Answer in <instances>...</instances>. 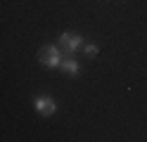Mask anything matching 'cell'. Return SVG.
I'll use <instances>...</instances> for the list:
<instances>
[{"instance_id": "cell-5", "label": "cell", "mask_w": 147, "mask_h": 142, "mask_svg": "<svg viewBox=\"0 0 147 142\" xmlns=\"http://www.w3.org/2000/svg\"><path fill=\"white\" fill-rule=\"evenodd\" d=\"M83 50H86V55H88V57H97V45H93V43H88Z\"/></svg>"}, {"instance_id": "cell-1", "label": "cell", "mask_w": 147, "mask_h": 142, "mask_svg": "<svg viewBox=\"0 0 147 142\" xmlns=\"http://www.w3.org/2000/svg\"><path fill=\"white\" fill-rule=\"evenodd\" d=\"M38 59H40L43 66H48V69H55V66H59V62H62V57H59V47H55V45H45V47H40Z\"/></svg>"}, {"instance_id": "cell-3", "label": "cell", "mask_w": 147, "mask_h": 142, "mask_svg": "<svg viewBox=\"0 0 147 142\" xmlns=\"http://www.w3.org/2000/svg\"><path fill=\"white\" fill-rule=\"evenodd\" d=\"M33 107H36V111H38L40 116H52V114L57 111V104H55V100L48 97V95L36 97V100H33Z\"/></svg>"}, {"instance_id": "cell-4", "label": "cell", "mask_w": 147, "mask_h": 142, "mask_svg": "<svg viewBox=\"0 0 147 142\" xmlns=\"http://www.w3.org/2000/svg\"><path fill=\"white\" fill-rule=\"evenodd\" d=\"M59 69L64 71V73H69V76H78V62L76 59H74V55H67V57H64V59L59 62Z\"/></svg>"}, {"instance_id": "cell-2", "label": "cell", "mask_w": 147, "mask_h": 142, "mask_svg": "<svg viewBox=\"0 0 147 142\" xmlns=\"http://www.w3.org/2000/svg\"><path fill=\"white\" fill-rule=\"evenodd\" d=\"M59 43H62V50L67 55H74L81 45H83V38H81L78 33H62L59 36Z\"/></svg>"}]
</instances>
